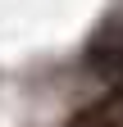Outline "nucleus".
Instances as JSON below:
<instances>
[{"label":"nucleus","instance_id":"obj_1","mask_svg":"<svg viewBox=\"0 0 123 127\" xmlns=\"http://www.w3.org/2000/svg\"><path fill=\"white\" fill-rule=\"evenodd\" d=\"M68 127H123V100H105L96 109H82Z\"/></svg>","mask_w":123,"mask_h":127}]
</instances>
